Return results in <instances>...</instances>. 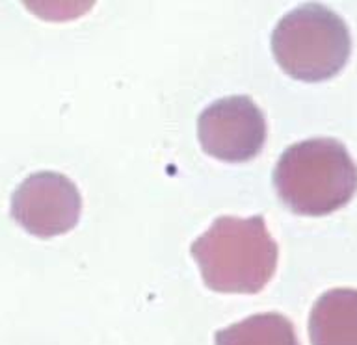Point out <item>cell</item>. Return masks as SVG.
<instances>
[{"label": "cell", "mask_w": 357, "mask_h": 345, "mask_svg": "<svg viewBox=\"0 0 357 345\" xmlns=\"http://www.w3.org/2000/svg\"><path fill=\"white\" fill-rule=\"evenodd\" d=\"M283 204L300 216H328L357 191V163L333 138H312L290 145L273 171Z\"/></svg>", "instance_id": "cell-2"}, {"label": "cell", "mask_w": 357, "mask_h": 345, "mask_svg": "<svg viewBox=\"0 0 357 345\" xmlns=\"http://www.w3.org/2000/svg\"><path fill=\"white\" fill-rule=\"evenodd\" d=\"M190 252L205 284L220 294H259L278 267V243L262 216H222Z\"/></svg>", "instance_id": "cell-1"}, {"label": "cell", "mask_w": 357, "mask_h": 345, "mask_svg": "<svg viewBox=\"0 0 357 345\" xmlns=\"http://www.w3.org/2000/svg\"><path fill=\"white\" fill-rule=\"evenodd\" d=\"M272 50L287 74L322 82L344 69L351 54L350 28L326 6H298L273 28Z\"/></svg>", "instance_id": "cell-3"}, {"label": "cell", "mask_w": 357, "mask_h": 345, "mask_svg": "<svg viewBox=\"0 0 357 345\" xmlns=\"http://www.w3.org/2000/svg\"><path fill=\"white\" fill-rule=\"evenodd\" d=\"M216 345H300L296 328L289 317L264 312L218 330Z\"/></svg>", "instance_id": "cell-7"}, {"label": "cell", "mask_w": 357, "mask_h": 345, "mask_svg": "<svg viewBox=\"0 0 357 345\" xmlns=\"http://www.w3.org/2000/svg\"><path fill=\"white\" fill-rule=\"evenodd\" d=\"M197 136L206 154L242 163L259 156L266 143V119L250 97H225L201 111Z\"/></svg>", "instance_id": "cell-4"}, {"label": "cell", "mask_w": 357, "mask_h": 345, "mask_svg": "<svg viewBox=\"0 0 357 345\" xmlns=\"http://www.w3.org/2000/svg\"><path fill=\"white\" fill-rule=\"evenodd\" d=\"M11 217L26 232L52 238L69 232L80 219L82 197L71 178L56 171H38L11 195Z\"/></svg>", "instance_id": "cell-5"}, {"label": "cell", "mask_w": 357, "mask_h": 345, "mask_svg": "<svg viewBox=\"0 0 357 345\" xmlns=\"http://www.w3.org/2000/svg\"><path fill=\"white\" fill-rule=\"evenodd\" d=\"M309 338L311 345H357V289L320 295L309 316Z\"/></svg>", "instance_id": "cell-6"}]
</instances>
